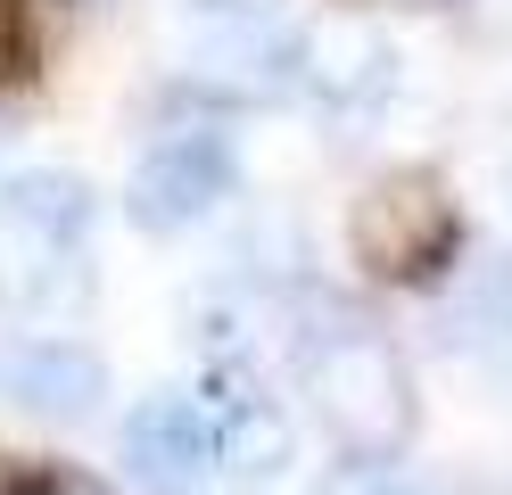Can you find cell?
I'll return each instance as SVG.
<instances>
[{
  "mask_svg": "<svg viewBox=\"0 0 512 495\" xmlns=\"http://www.w3.org/2000/svg\"><path fill=\"white\" fill-rule=\"evenodd\" d=\"M306 388H314V413L331 421V438L347 454H397L405 429H413V380L389 339H372V330H331L323 347L306 363Z\"/></svg>",
  "mask_w": 512,
  "mask_h": 495,
  "instance_id": "obj_1",
  "label": "cell"
},
{
  "mask_svg": "<svg viewBox=\"0 0 512 495\" xmlns=\"http://www.w3.org/2000/svg\"><path fill=\"white\" fill-rule=\"evenodd\" d=\"M347 240H356V264L380 281H413L455 248V198H446L430 174H380L356 215H347Z\"/></svg>",
  "mask_w": 512,
  "mask_h": 495,
  "instance_id": "obj_2",
  "label": "cell"
},
{
  "mask_svg": "<svg viewBox=\"0 0 512 495\" xmlns=\"http://www.w3.org/2000/svg\"><path fill=\"white\" fill-rule=\"evenodd\" d=\"M124 454H133L141 487H157V495H199L223 471V438H215V413L199 396H149L124 421Z\"/></svg>",
  "mask_w": 512,
  "mask_h": 495,
  "instance_id": "obj_3",
  "label": "cell"
},
{
  "mask_svg": "<svg viewBox=\"0 0 512 495\" xmlns=\"http://www.w3.org/2000/svg\"><path fill=\"white\" fill-rule=\"evenodd\" d=\"M223 182H232L223 132H166L133 174V223L141 231H182L223 198Z\"/></svg>",
  "mask_w": 512,
  "mask_h": 495,
  "instance_id": "obj_4",
  "label": "cell"
},
{
  "mask_svg": "<svg viewBox=\"0 0 512 495\" xmlns=\"http://www.w3.org/2000/svg\"><path fill=\"white\" fill-rule=\"evenodd\" d=\"M0 388H9L25 413H42V421H83L108 396V372H100V355L75 347V339H17L0 355Z\"/></svg>",
  "mask_w": 512,
  "mask_h": 495,
  "instance_id": "obj_5",
  "label": "cell"
},
{
  "mask_svg": "<svg viewBox=\"0 0 512 495\" xmlns=\"http://www.w3.org/2000/svg\"><path fill=\"white\" fill-rule=\"evenodd\" d=\"M199 66H207L223 91L265 99V91H281V83H298V33L281 25L273 9H256V17H207Z\"/></svg>",
  "mask_w": 512,
  "mask_h": 495,
  "instance_id": "obj_6",
  "label": "cell"
},
{
  "mask_svg": "<svg viewBox=\"0 0 512 495\" xmlns=\"http://www.w3.org/2000/svg\"><path fill=\"white\" fill-rule=\"evenodd\" d=\"M438 339L455 355H504L512 347V256H471L438 297Z\"/></svg>",
  "mask_w": 512,
  "mask_h": 495,
  "instance_id": "obj_7",
  "label": "cell"
},
{
  "mask_svg": "<svg viewBox=\"0 0 512 495\" xmlns=\"http://www.w3.org/2000/svg\"><path fill=\"white\" fill-rule=\"evenodd\" d=\"M389 42L364 25H323L314 42H298V83L314 99H331V108H372L380 91H389Z\"/></svg>",
  "mask_w": 512,
  "mask_h": 495,
  "instance_id": "obj_8",
  "label": "cell"
},
{
  "mask_svg": "<svg viewBox=\"0 0 512 495\" xmlns=\"http://www.w3.org/2000/svg\"><path fill=\"white\" fill-rule=\"evenodd\" d=\"M0 223H17L34 248H75L83 223H91V190L75 174H50V165H34V174H17L9 190H0Z\"/></svg>",
  "mask_w": 512,
  "mask_h": 495,
  "instance_id": "obj_9",
  "label": "cell"
},
{
  "mask_svg": "<svg viewBox=\"0 0 512 495\" xmlns=\"http://www.w3.org/2000/svg\"><path fill=\"white\" fill-rule=\"evenodd\" d=\"M215 438H223V471H240V479H273L281 462H290V429H281L273 405L215 413Z\"/></svg>",
  "mask_w": 512,
  "mask_h": 495,
  "instance_id": "obj_10",
  "label": "cell"
},
{
  "mask_svg": "<svg viewBox=\"0 0 512 495\" xmlns=\"http://www.w3.org/2000/svg\"><path fill=\"white\" fill-rule=\"evenodd\" d=\"M17 495H100L91 479H67V471H42V479H25Z\"/></svg>",
  "mask_w": 512,
  "mask_h": 495,
  "instance_id": "obj_11",
  "label": "cell"
},
{
  "mask_svg": "<svg viewBox=\"0 0 512 495\" xmlns=\"http://www.w3.org/2000/svg\"><path fill=\"white\" fill-rule=\"evenodd\" d=\"M199 17H256V9H273V0H190Z\"/></svg>",
  "mask_w": 512,
  "mask_h": 495,
  "instance_id": "obj_12",
  "label": "cell"
},
{
  "mask_svg": "<svg viewBox=\"0 0 512 495\" xmlns=\"http://www.w3.org/2000/svg\"><path fill=\"white\" fill-rule=\"evenodd\" d=\"M0 75H9V17H0Z\"/></svg>",
  "mask_w": 512,
  "mask_h": 495,
  "instance_id": "obj_13",
  "label": "cell"
}]
</instances>
